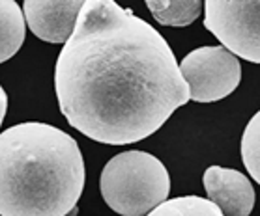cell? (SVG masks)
Returning a JSON list of instances; mask_svg holds the SVG:
<instances>
[{
	"label": "cell",
	"mask_w": 260,
	"mask_h": 216,
	"mask_svg": "<svg viewBox=\"0 0 260 216\" xmlns=\"http://www.w3.org/2000/svg\"><path fill=\"white\" fill-rule=\"evenodd\" d=\"M260 112H256L242 136V160L253 181L260 183Z\"/></svg>",
	"instance_id": "30bf717a"
},
{
	"label": "cell",
	"mask_w": 260,
	"mask_h": 216,
	"mask_svg": "<svg viewBox=\"0 0 260 216\" xmlns=\"http://www.w3.org/2000/svg\"><path fill=\"white\" fill-rule=\"evenodd\" d=\"M77 140L49 123L0 133V216H68L84 190Z\"/></svg>",
	"instance_id": "7a4b0ae2"
},
{
	"label": "cell",
	"mask_w": 260,
	"mask_h": 216,
	"mask_svg": "<svg viewBox=\"0 0 260 216\" xmlns=\"http://www.w3.org/2000/svg\"><path fill=\"white\" fill-rule=\"evenodd\" d=\"M105 203L122 216H146L167 201L171 176L159 158L146 151L118 153L105 164L100 179Z\"/></svg>",
	"instance_id": "3957f363"
},
{
	"label": "cell",
	"mask_w": 260,
	"mask_h": 216,
	"mask_svg": "<svg viewBox=\"0 0 260 216\" xmlns=\"http://www.w3.org/2000/svg\"><path fill=\"white\" fill-rule=\"evenodd\" d=\"M178 69L187 84L189 99L195 103L225 99L242 80L240 62L223 47L195 49L178 64Z\"/></svg>",
	"instance_id": "5b68a950"
},
{
	"label": "cell",
	"mask_w": 260,
	"mask_h": 216,
	"mask_svg": "<svg viewBox=\"0 0 260 216\" xmlns=\"http://www.w3.org/2000/svg\"><path fill=\"white\" fill-rule=\"evenodd\" d=\"M26 35V23L15 0H0V64L13 58Z\"/></svg>",
	"instance_id": "ba28073f"
},
{
	"label": "cell",
	"mask_w": 260,
	"mask_h": 216,
	"mask_svg": "<svg viewBox=\"0 0 260 216\" xmlns=\"http://www.w3.org/2000/svg\"><path fill=\"white\" fill-rule=\"evenodd\" d=\"M146 216H185V214H183L182 207L178 203V198H174V199H167L161 205H157Z\"/></svg>",
	"instance_id": "7c38bea8"
},
{
	"label": "cell",
	"mask_w": 260,
	"mask_h": 216,
	"mask_svg": "<svg viewBox=\"0 0 260 216\" xmlns=\"http://www.w3.org/2000/svg\"><path fill=\"white\" fill-rule=\"evenodd\" d=\"M204 26L217 37L231 54L251 64L260 62L258 0H208Z\"/></svg>",
	"instance_id": "277c9868"
},
{
	"label": "cell",
	"mask_w": 260,
	"mask_h": 216,
	"mask_svg": "<svg viewBox=\"0 0 260 216\" xmlns=\"http://www.w3.org/2000/svg\"><path fill=\"white\" fill-rule=\"evenodd\" d=\"M6 112H8V95H6V90L0 86V125H2L4 117H6Z\"/></svg>",
	"instance_id": "4fadbf2b"
},
{
	"label": "cell",
	"mask_w": 260,
	"mask_h": 216,
	"mask_svg": "<svg viewBox=\"0 0 260 216\" xmlns=\"http://www.w3.org/2000/svg\"><path fill=\"white\" fill-rule=\"evenodd\" d=\"M146 6L159 24L183 28L189 26L201 15L202 2L201 0H148Z\"/></svg>",
	"instance_id": "9c48e42d"
},
{
	"label": "cell",
	"mask_w": 260,
	"mask_h": 216,
	"mask_svg": "<svg viewBox=\"0 0 260 216\" xmlns=\"http://www.w3.org/2000/svg\"><path fill=\"white\" fill-rule=\"evenodd\" d=\"M83 4V0H26L23 4L24 23L42 41L64 45L75 30Z\"/></svg>",
	"instance_id": "8992f818"
},
{
	"label": "cell",
	"mask_w": 260,
	"mask_h": 216,
	"mask_svg": "<svg viewBox=\"0 0 260 216\" xmlns=\"http://www.w3.org/2000/svg\"><path fill=\"white\" fill-rule=\"evenodd\" d=\"M208 201L223 216H249L254 207L253 183L242 171L221 166H210L202 177Z\"/></svg>",
	"instance_id": "52a82bcc"
},
{
	"label": "cell",
	"mask_w": 260,
	"mask_h": 216,
	"mask_svg": "<svg viewBox=\"0 0 260 216\" xmlns=\"http://www.w3.org/2000/svg\"><path fill=\"white\" fill-rule=\"evenodd\" d=\"M54 90L71 127L109 146L152 136L189 101L165 37L113 0L83 4L56 60Z\"/></svg>",
	"instance_id": "6da1fadb"
},
{
	"label": "cell",
	"mask_w": 260,
	"mask_h": 216,
	"mask_svg": "<svg viewBox=\"0 0 260 216\" xmlns=\"http://www.w3.org/2000/svg\"><path fill=\"white\" fill-rule=\"evenodd\" d=\"M178 203L185 216H223L212 201L201 196H183V198H178Z\"/></svg>",
	"instance_id": "8fae6325"
}]
</instances>
